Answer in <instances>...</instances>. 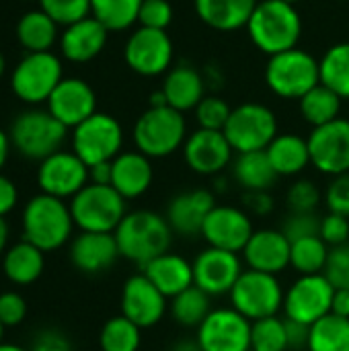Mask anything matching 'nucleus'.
Returning <instances> with one entry per match:
<instances>
[{"mask_svg":"<svg viewBox=\"0 0 349 351\" xmlns=\"http://www.w3.org/2000/svg\"><path fill=\"white\" fill-rule=\"evenodd\" d=\"M195 14L212 29L230 33L247 27L257 0H193Z\"/></svg>","mask_w":349,"mask_h":351,"instance_id":"nucleus-28","label":"nucleus"},{"mask_svg":"<svg viewBox=\"0 0 349 351\" xmlns=\"http://www.w3.org/2000/svg\"><path fill=\"white\" fill-rule=\"evenodd\" d=\"M8 152H10V136L0 130V169L4 167V162L8 158Z\"/></svg>","mask_w":349,"mask_h":351,"instance_id":"nucleus-57","label":"nucleus"},{"mask_svg":"<svg viewBox=\"0 0 349 351\" xmlns=\"http://www.w3.org/2000/svg\"><path fill=\"white\" fill-rule=\"evenodd\" d=\"M142 274L167 298H175L193 286V265L177 253L158 255L156 259H152L142 267Z\"/></svg>","mask_w":349,"mask_h":351,"instance_id":"nucleus-27","label":"nucleus"},{"mask_svg":"<svg viewBox=\"0 0 349 351\" xmlns=\"http://www.w3.org/2000/svg\"><path fill=\"white\" fill-rule=\"evenodd\" d=\"M335 288L323 274L300 276L284 294V315L288 321H296L313 327L323 317L331 315Z\"/></svg>","mask_w":349,"mask_h":351,"instance_id":"nucleus-12","label":"nucleus"},{"mask_svg":"<svg viewBox=\"0 0 349 351\" xmlns=\"http://www.w3.org/2000/svg\"><path fill=\"white\" fill-rule=\"evenodd\" d=\"M140 343L142 329L123 315L109 319L99 333L101 351H138Z\"/></svg>","mask_w":349,"mask_h":351,"instance_id":"nucleus-40","label":"nucleus"},{"mask_svg":"<svg viewBox=\"0 0 349 351\" xmlns=\"http://www.w3.org/2000/svg\"><path fill=\"white\" fill-rule=\"evenodd\" d=\"M160 90L165 93L169 107L185 113L200 105V101L204 99L206 82H204V76L193 66L181 64L167 72V78Z\"/></svg>","mask_w":349,"mask_h":351,"instance_id":"nucleus-29","label":"nucleus"},{"mask_svg":"<svg viewBox=\"0 0 349 351\" xmlns=\"http://www.w3.org/2000/svg\"><path fill=\"white\" fill-rule=\"evenodd\" d=\"M253 232L249 214L234 206H214L202 228V237L210 247L230 253H243Z\"/></svg>","mask_w":349,"mask_h":351,"instance_id":"nucleus-18","label":"nucleus"},{"mask_svg":"<svg viewBox=\"0 0 349 351\" xmlns=\"http://www.w3.org/2000/svg\"><path fill=\"white\" fill-rule=\"evenodd\" d=\"M309 351H349V319L327 315L311 327Z\"/></svg>","mask_w":349,"mask_h":351,"instance_id":"nucleus-36","label":"nucleus"},{"mask_svg":"<svg viewBox=\"0 0 349 351\" xmlns=\"http://www.w3.org/2000/svg\"><path fill=\"white\" fill-rule=\"evenodd\" d=\"M144 0H91V14L109 31H125L138 23Z\"/></svg>","mask_w":349,"mask_h":351,"instance_id":"nucleus-38","label":"nucleus"},{"mask_svg":"<svg viewBox=\"0 0 349 351\" xmlns=\"http://www.w3.org/2000/svg\"><path fill=\"white\" fill-rule=\"evenodd\" d=\"M70 212L80 232H115L125 218V199L111 185H84L72 199Z\"/></svg>","mask_w":349,"mask_h":351,"instance_id":"nucleus-7","label":"nucleus"},{"mask_svg":"<svg viewBox=\"0 0 349 351\" xmlns=\"http://www.w3.org/2000/svg\"><path fill=\"white\" fill-rule=\"evenodd\" d=\"M113 160L109 162H99L88 167V183L95 185H111V175H113Z\"/></svg>","mask_w":349,"mask_h":351,"instance_id":"nucleus-55","label":"nucleus"},{"mask_svg":"<svg viewBox=\"0 0 349 351\" xmlns=\"http://www.w3.org/2000/svg\"><path fill=\"white\" fill-rule=\"evenodd\" d=\"M173 41L167 31L138 27L123 49L125 64L140 76H158L171 68Z\"/></svg>","mask_w":349,"mask_h":351,"instance_id":"nucleus-13","label":"nucleus"},{"mask_svg":"<svg viewBox=\"0 0 349 351\" xmlns=\"http://www.w3.org/2000/svg\"><path fill=\"white\" fill-rule=\"evenodd\" d=\"M247 31L259 51L276 56L298 47L302 35V19L294 4L282 0H263L257 2L247 23Z\"/></svg>","mask_w":349,"mask_h":351,"instance_id":"nucleus-2","label":"nucleus"},{"mask_svg":"<svg viewBox=\"0 0 349 351\" xmlns=\"http://www.w3.org/2000/svg\"><path fill=\"white\" fill-rule=\"evenodd\" d=\"M331 315L349 319V290H335L331 302Z\"/></svg>","mask_w":349,"mask_h":351,"instance_id":"nucleus-56","label":"nucleus"},{"mask_svg":"<svg viewBox=\"0 0 349 351\" xmlns=\"http://www.w3.org/2000/svg\"><path fill=\"white\" fill-rule=\"evenodd\" d=\"M111 187L128 202L144 195L154 179L152 162L142 152H121L113 158Z\"/></svg>","mask_w":349,"mask_h":351,"instance_id":"nucleus-26","label":"nucleus"},{"mask_svg":"<svg viewBox=\"0 0 349 351\" xmlns=\"http://www.w3.org/2000/svg\"><path fill=\"white\" fill-rule=\"evenodd\" d=\"M321 239L333 249L348 245L349 241V218L329 212L321 218Z\"/></svg>","mask_w":349,"mask_h":351,"instance_id":"nucleus-49","label":"nucleus"},{"mask_svg":"<svg viewBox=\"0 0 349 351\" xmlns=\"http://www.w3.org/2000/svg\"><path fill=\"white\" fill-rule=\"evenodd\" d=\"M319 82V60L300 47L269 56L265 64V84L282 99L300 101Z\"/></svg>","mask_w":349,"mask_h":351,"instance_id":"nucleus-5","label":"nucleus"},{"mask_svg":"<svg viewBox=\"0 0 349 351\" xmlns=\"http://www.w3.org/2000/svg\"><path fill=\"white\" fill-rule=\"evenodd\" d=\"M216 202L212 191L208 189H187L177 193L167 208V222L173 232L181 237H197L202 234L204 222L208 214L214 210Z\"/></svg>","mask_w":349,"mask_h":351,"instance_id":"nucleus-22","label":"nucleus"},{"mask_svg":"<svg viewBox=\"0 0 349 351\" xmlns=\"http://www.w3.org/2000/svg\"><path fill=\"white\" fill-rule=\"evenodd\" d=\"M16 37L29 51H49L58 37V23L43 10H31L21 16Z\"/></svg>","mask_w":349,"mask_h":351,"instance_id":"nucleus-33","label":"nucleus"},{"mask_svg":"<svg viewBox=\"0 0 349 351\" xmlns=\"http://www.w3.org/2000/svg\"><path fill=\"white\" fill-rule=\"evenodd\" d=\"M290 249L292 243L286 239L282 230H255L247 247L243 249V259L249 265V269L278 276L290 265Z\"/></svg>","mask_w":349,"mask_h":351,"instance_id":"nucleus-23","label":"nucleus"},{"mask_svg":"<svg viewBox=\"0 0 349 351\" xmlns=\"http://www.w3.org/2000/svg\"><path fill=\"white\" fill-rule=\"evenodd\" d=\"M45 267V253L29 241L10 245L2 255V271L8 282L16 286H29L37 282Z\"/></svg>","mask_w":349,"mask_h":351,"instance_id":"nucleus-30","label":"nucleus"},{"mask_svg":"<svg viewBox=\"0 0 349 351\" xmlns=\"http://www.w3.org/2000/svg\"><path fill=\"white\" fill-rule=\"evenodd\" d=\"M329 259V245L321 237H309L292 243L290 249V265L300 276L323 274Z\"/></svg>","mask_w":349,"mask_h":351,"instance_id":"nucleus-39","label":"nucleus"},{"mask_svg":"<svg viewBox=\"0 0 349 351\" xmlns=\"http://www.w3.org/2000/svg\"><path fill=\"white\" fill-rule=\"evenodd\" d=\"M62 82V64L51 51H29L10 78L14 95L25 103H43Z\"/></svg>","mask_w":349,"mask_h":351,"instance_id":"nucleus-11","label":"nucleus"},{"mask_svg":"<svg viewBox=\"0 0 349 351\" xmlns=\"http://www.w3.org/2000/svg\"><path fill=\"white\" fill-rule=\"evenodd\" d=\"M119 255L144 267L163 253H169L173 230L165 216L150 210L128 212L115 228Z\"/></svg>","mask_w":349,"mask_h":351,"instance_id":"nucleus-1","label":"nucleus"},{"mask_svg":"<svg viewBox=\"0 0 349 351\" xmlns=\"http://www.w3.org/2000/svg\"><path fill=\"white\" fill-rule=\"evenodd\" d=\"M202 351H251V321L234 308H216L197 327Z\"/></svg>","mask_w":349,"mask_h":351,"instance_id":"nucleus-14","label":"nucleus"},{"mask_svg":"<svg viewBox=\"0 0 349 351\" xmlns=\"http://www.w3.org/2000/svg\"><path fill=\"white\" fill-rule=\"evenodd\" d=\"M140 27L167 31L173 23V6L169 0H144L138 14Z\"/></svg>","mask_w":349,"mask_h":351,"instance_id":"nucleus-46","label":"nucleus"},{"mask_svg":"<svg viewBox=\"0 0 349 351\" xmlns=\"http://www.w3.org/2000/svg\"><path fill=\"white\" fill-rule=\"evenodd\" d=\"M311 165L323 175L349 173V121L335 119L321 128H313L309 136Z\"/></svg>","mask_w":349,"mask_h":351,"instance_id":"nucleus-15","label":"nucleus"},{"mask_svg":"<svg viewBox=\"0 0 349 351\" xmlns=\"http://www.w3.org/2000/svg\"><path fill=\"white\" fill-rule=\"evenodd\" d=\"M4 329H6V327H4V325H2V321H0V343H2V335H4Z\"/></svg>","mask_w":349,"mask_h":351,"instance_id":"nucleus-62","label":"nucleus"},{"mask_svg":"<svg viewBox=\"0 0 349 351\" xmlns=\"http://www.w3.org/2000/svg\"><path fill=\"white\" fill-rule=\"evenodd\" d=\"M282 232L290 243L309 239V237H321V216L317 212L313 214H290Z\"/></svg>","mask_w":349,"mask_h":351,"instance_id":"nucleus-47","label":"nucleus"},{"mask_svg":"<svg viewBox=\"0 0 349 351\" xmlns=\"http://www.w3.org/2000/svg\"><path fill=\"white\" fill-rule=\"evenodd\" d=\"M167 313V296L144 276L136 274L125 280L121 290V315L140 329L154 327Z\"/></svg>","mask_w":349,"mask_h":351,"instance_id":"nucleus-19","label":"nucleus"},{"mask_svg":"<svg viewBox=\"0 0 349 351\" xmlns=\"http://www.w3.org/2000/svg\"><path fill=\"white\" fill-rule=\"evenodd\" d=\"M232 146L224 132L218 130H195L183 144V156L187 167L197 175H218L232 160Z\"/></svg>","mask_w":349,"mask_h":351,"instance_id":"nucleus-20","label":"nucleus"},{"mask_svg":"<svg viewBox=\"0 0 349 351\" xmlns=\"http://www.w3.org/2000/svg\"><path fill=\"white\" fill-rule=\"evenodd\" d=\"M210 313V294H206L197 286H191L179 296L171 298V317L175 319L177 325L200 327Z\"/></svg>","mask_w":349,"mask_h":351,"instance_id":"nucleus-37","label":"nucleus"},{"mask_svg":"<svg viewBox=\"0 0 349 351\" xmlns=\"http://www.w3.org/2000/svg\"><path fill=\"white\" fill-rule=\"evenodd\" d=\"M68 128L58 121L49 111H25L10 125L12 148L31 160H45L47 156L60 152Z\"/></svg>","mask_w":349,"mask_h":351,"instance_id":"nucleus-6","label":"nucleus"},{"mask_svg":"<svg viewBox=\"0 0 349 351\" xmlns=\"http://www.w3.org/2000/svg\"><path fill=\"white\" fill-rule=\"evenodd\" d=\"M117 257L121 255L113 232H80L70 245L72 265L88 276L107 271Z\"/></svg>","mask_w":349,"mask_h":351,"instance_id":"nucleus-24","label":"nucleus"},{"mask_svg":"<svg viewBox=\"0 0 349 351\" xmlns=\"http://www.w3.org/2000/svg\"><path fill=\"white\" fill-rule=\"evenodd\" d=\"M323 276L335 290H349V243L329 251Z\"/></svg>","mask_w":349,"mask_h":351,"instance_id":"nucleus-45","label":"nucleus"},{"mask_svg":"<svg viewBox=\"0 0 349 351\" xmlns=\"http://www.w3.org/2000/svg\"><path fill=\"white\" fill-rule=\"evenodd\" d=\"M265 152L278 177H294L311 165L309 140L296 134H278Z\"/></svg>","mask_w":349,"mask_h":351,"instance_id":"nucleus-31","label":"nucleus"},{"mask_svg":"<svg viewBox=\"0 0 349 351\" xmlns=\"http://www.w3.org/2000/svg\"><path fill=\"white\" fill-rule=\"evenodd\" d=\"M193 286L210 296L230 294L243 274V263L237 253L208 247L193 259Z\"/></svg>","mask_w":349,"mask_h":351,"instance_id":"nucleus-17","label":"nucleus"},{"mask_svg":"<svg viewBox=\"0 0 349 351\" xmlns=\"http://www.w3.org/2000/svg\"><path fill=\"white\" fill-rule=\"evenodd\" d=\"M339 2H349V0H339Z\"/></svg>","mask_w":349,"mask_h":351,"instance_id":"nucleus-64","label":"nucleus"},{"mask_svg":"<svg viewBox=\"0 0 349 351\" xmlns=\"http://www.w3.org/2000/svg\"><path fill=\"white\" fill-rule=\"evenodd\" d=\"M0 351H29L21 346H14V343H0Z\"/></svg>","mask_w":349,"mask_h":351,"instance_id":"nucleus-60","label":"nucleus"},{"mask_svg":"<svg viewBox=\"0 0 349 351\" xmlns=\"http://www.w3.org/2000/svg\"><path fill=\"white\" fill-rule=\"evenodd\" d=\"M29 351H72V346L64 333H60L56 329H45V331L37 333Z\"/></svg>","mask_w":349,"mask_h":351,"instance_id":"nucleus-51","label":"nucleus"},{"mask_svg":"<svg viewBox=\"0 0 349 351\" xmlns=\"http://www.w3.org/2000/svg\"><path fill=\"white\" fill-rule=\"evenodd\" d=\"M243 204L255 216H265L274 210V199L267 191H245Z\"/></svg>","mask_w":349,"mask_h":351,"instance_id":"nucleus-52","label":"nucleus"},{"mask_svg":"<svg viewBox=\"0 0 349 351\" xmlns=\"http://www.w3.org/2000/svg\"><path fill=\"white\" fill-rule=\"evenodd\" d=\"M4 74V58H2V53H0V76Z\"/></svg>","mask_w":349,"mask_h":351,"instance_id":"nucleus-61","label":"nucleus"},{"mask_svg":"<svg viewBox=\"0 0 349 351\" xmlns=\"http://www.w3.org/2000/svg\"><path fill=\"white\" fill-rule=\"evenodd\" d=\"M171 351H202V350H200L197 341H195V343H191V341H181V343H177V346H175Z\"/></svg>","mask_w":349,"mask_h":351,"instance_id":"nucleus-59","label":"nucleus"},{"mask_svg":"<svg viewBox=\"0 0 349 351\" xmlns=\"http://www.w3.org/2000/svg\"><path fill=\"white\" fill-rule=\"evenodd\" d=\"M193 111H195V119H197L200 128L218 130V132L224 130V125H226V121H228V117L232 113L230 105L224 99L216 97V95L204 97Z\"/></svg>","mask_w":349,"mask_h":351,"instance_id":"nucleus-43","label":"nucleus"},{"mask_svg":"<svg viewBox=\"0 0 349 351\" xmlns=\"http://www.w3.org/2000/svg\"><path fill=\"white\" fill-rule=\"evenodd\" d=\"M123 130L119 121L109 113H95L74 128L72 134V152L86 165L109 162L121 154Z\"/></svg>","mask_w":349,"mask_h":351,"instance_id":"nucleus-10","label":"nucleus"},{"mask_svg":"<svg viewBox=\"0 0 349 351\" xmlns=\"http://www.w3.org/2000/svg\"><path fill=\"white\" fill-rule=\"evenodd\" d=\"M27 317V302L19 292H2L0 294V321L4 327H16Z\"/></svg>","mask_w":349,"mask_h":351,"instance_id":"nucleus-50","label":"nucleus"},{"mask_svg":"<svg viewBox=\"0 0 349 351\" xmlns=\"http://www.w3.org/2000/svg\"><path fill=\"white\" fill-rule=\"evenodd\" d=\"M74 228L70 204L64 199L39 193L31 197L23 210V239L43 253L64 247Z\"/></svg>","mask_w":349,"mask_h":351,"instance_id":"nucleus-3","label":"nucleus"},{"mask_svg":"<svg viewBox=\"0 0 349 351\" xmlns=\"http://www.w3.org/2000/svg\"><path fill=\"white\" fill-rule=\"evenodd\" d=\"M341 101H344L341 97H337L331 88L319 82L298 103H300V113L304 121L311 123L313 128H321L325 123L339 119Z\"/></svg>","mask_w":349,"mask_h":351,"instance_id":"nucleus-34","label":"nucleus"},{"mask_svg":"<svg viewBox=\"0 0 349 351\" xmlns=\"http://www.w3.org/2000/svg\"><path fill=\"white\" fill-rule=\"evenodd\" d=\"M109 29L93 14L66 27L60 39V47L66 60L82 64L97 58L107 43Z\"/></svg>","mask_w":349,"mask_h":351,"instance_id":"nucleus-25","label":"nucleus"},{"mask_svg":"<svg viewBox=\"0 0 349 351\" xmlns=\"http://www.w3.org/2000/svg\"><path fill=\"white\" fill-rule=\"evenodd\" d=\"M321 84L331 88L337 97L349 99V41L331 45L319 60Z\"/></svg>","mask_w":349,"mask_h":351,"instance_id":"nucleus-35","label":"nucleus"},{"mask_svg":"<svg viewBox=\"0 0 349 351\" xmlns=\"http://www.w3.org/2000/svg\"><path fill=\"white\" fill-rule=\"evenodd\" d=\"M8 249V222L0 216V255Z\"/></svg>","mask_w":349,"mask_h":351,"instance_id":"nucleus-58","label":"nucleus"},{"mask_svg":"<svg viewBox=\"0 0 349 351\" xmlns=\"http://www.w3.org/2000/svg\"><path fill=\"white\" fill-rule=\"evenodd\" d=\"M222 132L234 152H257L265 150L278 136V119L261 103H243L232 109Z\"/></svg>","mask_w":349,"mask_h":351,"instance_id":"nucleus-8","label":"nucleus"},{"mask_svg":"<svg viewBox=\"0 0 349 351\" xmlns=\"http://www.w3.org/2000/svg\"><path fill=\"white\" fill-rule=\"evenodd\" d=\"M282 2H288V4H296V2H300V0H282Z\"/></svg>","mask_w":349,"mask_h":351,"instance_id":"nucleus-63","label":"nucleus"},{"mask_svg":"<svg viewBox=\"0 0 349 351\" xmlns=\"http://www.w3.org/2000/svg\"><path fill=\"white\" fill-rule=\"evenodd\" d=\"M41 10L58 25H72L91 16V0H39Z\"/></svg>","mask_w":349,"mask_h":351,"instance_id":"nucleus-44","label":"nucleus"},{"mask_svg":"<svg viewBox=\"0 0 349 351\" xmlns=\"http://www.w3.org/2000/svg\"><path fill=\"white\" fill-rule=\"evenodd\" d=\"M37 185L41 193L66 199L88 185V167L74 152H56L39 162Z\"/></svg>","mask_w":349,"mask_h":351,"instance_id":"nucleus-16","label":"nucleus"},{"mask_svg":"<svg viewBox=\"0 0 349 351\" xmlns=\"http://www.w3.org/2000/svg\"><path fill=\"white\" fill-rule=\"evenodd\" d=\"M232 175L245 191H267L278 179L265 150L239 154L232 165Z\"/></svg>","mask_w":349,"mask_h":351,"instance_id":"nucleus-32","label":"nucleus"},{"mask_svg":"<svg viewBox=\"0 0 349 351\" xmlns=\"http://www.w3.org/2000/svg\"><path fill=\"white\" fill-rule=\"evenodd\" d=\"M187 140V123L173 107H148L134 125L138 152L148 158H165L177 152Z\"/></svg>","mask_w":349,"mask_h":351,"instance_id":"nucleus-4","label":"nucleus"},{"mask_svg":"<svg viewBox=\"0 0 349 351\" xmlns=\"http://www.w3.org/2000/svg\"><path fill=\"white\" fill-rule=\"evenodd\" d=\"M16 202H19L16 185L6 175L0 173V216L6 218V214H10L14 210Z\"/></svg>","mask_w":349,"mask_h":351,"instance_id":"nucleus-53","label":"nucleus"},{"mask_svg":"<svg viewBox=\"0 0 349 351\" xmlns=\"http://www.w3.org/2000/svg\"><path fill=\"white\" fill-rule=\"evenodd\" d=\"M251 351H288L286 319L267 317L251 323Z\"/></svg>","mask_w":349,"mask_h":351,"instance_id":"nucleus-41","label":"nucleus"},{"mask_svg":"<svg viewBox=\"0 0 349 351\" xmlns=\"http://www.w3.org/2000/svg\"><path fill=\"white\" fill-rule=\"evenodd\" d=\"M47 111L66 128L74 130L97 113L95 90L80 78H62V82L47 99Z\"/></svg>","mask_w":349,"mask_h":351,"instance_id":"nucleus-21","label":"nucleus"},{"mask_svg":"<svg viewBox=\"0 0 349 351\" xmlns=\"http://www.w3.org/2000/svg\"><path fill=\"white\" fill-rule=\"evenodd\" d=\"M323 197H325L329 212L349 218V173L333 177Z\"/></svg>","mask_w":349,"mask_h":351,"instance_id":"nucleus-48","label":"nucleus"},{"mask_svg":"<svg viewBox=\"0 0 349 351\" xmlns=\"http://www.w3.org/2000/svg\"><path fill=\"white\" fill-rule=\"evenodd\" d=\"M286 331H288V350H304V348H309V335H311L309 325L286 319Z\"/></svg>","mask_w":349,"mask_h":351,"instance_id":"nucleus-54","label":"nucleus"},{"mask_svg":"<svg viewBox=\"0 0 349 351\" xmlns=\"http://www.w3.org/2000/svg\"><path fill=\"white\" fill-rule=\"evenodd\" d=\"M230 300L232 308L251 323L278 317L280 308H284V292L278 278L255 269L241 274L234 288L230 290Z\"/></svg>","mask_w":349,"mask_h":351,"instance_id":"nucleus-9","label":"nucleus"},{"mask_svg":"<svg viewBox=\"0 0 349 351\" xmlns=\"http://www.w3.org/2000/svg\"><path fill=\"white\" fill-rule=\"evenodd\" d=\"M321 199H323V195H321L319 187L309 179H298L296 183H292L288 189V195H286L290 214H313V212H317Z\"/></svg>","mask_w":349,"mask_h":351,"instance_id":"nucleus-42","label":"nucleus"}]
</instances>
